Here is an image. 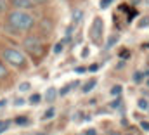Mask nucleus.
<instances>
[{
  "label": "nucleus",
  "mask_w": 149,
  "mask_h": 135,
  "mask_svg": "<svg viewBox=\"0 0 149 135\" xmlns=\"http://www.w3.org/2000/svg\"><path fill=\"white\" fill-rule=\"evenodd\" d=\"M37 24V19L33 14H30L28 10H19V9H14L7 14V26L12 28L14 31H21V33H26V31H31Z\"/></svg>",
  "instance_id": "f257e3e1"
},
{
  "label": "nucleus",
  "mask_w": 149,
  "mask_h": 135,
  "mask_svg": "<svg viewBox=\"0 0 149 135\" xmlns=\"http://www.w3.org/2000/svg\"><path fill=\"white\" fill-rule=\"evenodd\" d=\"M2 61H3L7 66L14 68V69H21V71L28 69V66H30L26 54H24L23 50L16 49V47H5V49L2 50Z\"/></svg>",
  "instance_id": "f03ea898"
},
{
  "label": "nucleus",
  "mask_w": 149,
  "mask_h": 135,
  "mask_svg": "<svg viewBox=\"0 0 149 135\" xmlns=\"http://www.w3.org/2000/svg\"><path fill=\"white\" fill-rule=\"evenodd\" d=\"M102 35H104V21H102V17H95L92 26H90V40H92V43L99 45L102 42Z\"/></svg>",
  "instance_id": "7ed1b4c3"
},
{
  "label": "nucleus",
  "mask_w": 149,
  "mask_h": 135,
  "mask_svg": "<svg viewBox=\"0 0 149 135\" xmlns=\"http://www.w3.org/2000/svg\"><path fill=\"white\" fill-rule=\"evenodd\" d=\"M23 49L28 50L30 54H42L43 45H42V42H40L38 36H28V38H24V42H23Z\"/></svg>",
  "instance_id": "20e7f679"
},
{
  "label": "nucleus",
  "mask_w": 149,
  "mask_h": 135,
  "mask_svg": "<svg viewBox=\"0 0 149 135\" xmlns=\"http://www.w3.org/2000/svg\"><path fill=\"white\" fill-rule=\"evenodd\" d=\"M38 3V0H10L12 9H19V10H30L35 9Z\"/></svg>",
  "instance_id": "39448f33"
},
{
  "label": "nucleus",
  "mask_w": 149,
  "mask_h": 135,
  "mask_svg": "<svg viewBox=\"0 0 149 135\" xmlns=\"http://www.w3.org/2000/svg\"><path fill=\"white\" fill-rule=\"evenodd\" d=\"M95 85H97V80H95V78H92L90 81H87V83L81 87V94H88V92H92V88H94Z\"/></svg>",
  "instance_id": "423d86ee"
},
{
  "label": "nucleus",
  "mask_w": 149,
  "mask_h": 135,
  "mask_svg": "<svg viewBox=\"0 0 149 135\" xmlns=\"http://www.w3.org/2000/svg\"><path fill=\"white\" fill-rule=\"evenodd\" d=\"M56 97H57V90H56V88H49V90H47V94H45V101L52 102Z\"/></svg>",
  "instance_id": "0eeeda50"
},
{
  "label": "nucleus",
  "mask_w": 149,
  "mask_h": 135,
  "mask_svg": "<svg viewBox=\"0 0 149 135\" xmlns=\"http://www.w3.org/2000/svg\"><path fill=\"white\" fill-rule=\"evenodd\" d=\"M81 19H83V10H81V9H76V10L73 12V23L78 24Z\"/></svg>",
  "instance_id": "6e6552de"
},
{
  "label": "nucleus",
  "mask_w": 149,
  "mask_h": 135,
  "mask_svg": "<svg viewBox=\"0 0 149 135\" xmlns=\"http://www.w3.org/2000/svg\"><path fill=\"white\" fill-rule=\"evenodd\" d=\"M7 74H9V71H7V64H5L3 61H0V80L5 78Z\"/></svg>",
  "instance_id": "1a4fd4ad"
},
{
  "label": "nucleus",
  "mask_w": 149,
  "mask_h": 135,
  "mask_svg": "<svg viewBox=\"0 0 149 135\" xmlns=\"http://www.w3.org/2000/svg\"><path fill=\"white\" fill-rule=\"evenodd\" d=\"M9 10V2L7 0H0V14H5Z\"/></svg>",
  "instance_id": "9d476101"
},
{
  "label": "nucleus",
  "mask_w": 149,
  "mask_h": 135,
  "mask_svg": "<svg viewBox=\"0 0 149 135\" xmlns=\"http://www.w3.org/2000/svg\"><path fill=\"white\" fill-rule=\"evenodd\" d=\"M142 78H146V74H144L142 71H137V73L134 74V81H135V83H141V81H142Z\"/></svg>",
  "instance_id": "9b49d317"
},
{
  "label": "nucleus",
  "mask_w": 149,
  "mask_h": 135,
  "mask_svg": "<svg viewBox=\"0 0 149 135\" xmlns=\"http://www.w3.org/2000/svg\"><path fill=\"white\" fill-rule=\"evenodd\" d=\"M17 88H19V92H28V90L31 88V85H30L28 81H23V83H19V87H17Z\"/></svg>",
  "instance_id": "f8f14e48"
},
{
  "label": "nucleus",
  "mask_w": 149,
  "mask_h": 135,
  "mask_svg": "<svg viewBox=\"0 0 149 135\" xmlns=\"http://www.w3.org/2000/svg\"><path fill=\"white\" fill-rule=\"evenodd\" d=\"M16 123H17V125H30V120H28L26 116H17V118H16Z\"/></svg>",
  "instance_id": "ddd939ff"
},
{
  "label": "nucleus",
  "mask_w": 149,
  "mask_h": 135,
  "mask_svg": "<svg viewBox=\"0 0 149 135\" xmlns=\"http://www.w3.org/2000/svg\"><path fill=\"white\" fill-rule=\"evenodd\" d=\"M73 87H76V81H74V83H70V85H66L64 88H61V90H59V94H61V95H66V94H68V90H71Z\"/></svg>",
  "instance_id": "4468645a"
},
{
  "label": "nucleus",
  "mask_w": 149,
  "mask_h": 135,
  "mask_svg": "<svg viewBox=\"0 0 149 135\" xmlns=\"http://www.w3.org/2000/svg\"><path fill=\"white\" fill-rule=\"evenodd\" d=\"M63 49H64V43H63V42L56 43V47H54V54H61V52H63Z\"/></svg>",
  "instance_id": "2eb2a0df"
},
{
  "label": "nucleus",
  "mask_w": 149,
  "mask_h": 135,
  "mask_svg": "<svg viewBox=\"0 0 149 135\" xmlns=\"http://www.w3.org/2000/svg\"><path fill=\"white\" fill-rule=\"evenodd\" d=\"M113 2H114V0H101V2H99V5H101V9H106L108 5H111Z\"/></svg>",
  "instance_id": "dca6fc26"
},
{
  "label": "nucleus",
  "mask_w": 149,
  "mask_h": 135,
  "mask_svg": "<svg viewBox=\"0 0 149 135\" xmlns=\"http://www.w3.org/2000/svg\"><path fill=\"white\" fill-rule=\"evenodd\" d=\"M120 92H121V85H114V87L111 88L113 95H120Z\"/></svg>",
  "instance_id": "f3484780"
},
{
  "label": "nucleus",
  "mask_w": 149,
  "mask_h": 135,
  "mask_svg": "<svg viewBox=\"0 0 149 135\" xmlns=\"http://www.w3.org/2000/svg\"><path fill=\"white\" fill-rule=\"evenodd\" d=\"M40 99H42V97H40L38 94H33V95L30 97V102H31V104H38V102H40Z\"/></svg>",
  "instance_id": "a211bd4d"
},
{
  "label": "nucleus",
  "mask_w": 149,
  "mask_h": 135,
  "mask_svg": "<svg viewBox=\"0 0 149 135\" xmlns=\"http://www.w3.org/2000/svg\"><path fill=\"white\" fill-rule=\"evenodd\" d=\"M148 107L149 106H148V101H146V99H141V101H139V109H144V111H146Z\"/></svg>",
  "instance_id": "6ab92c4d"
},
{
  "label": "nucleus",
  "mask_w": 149,
  "mask_h": 135,
  "mask_svg": "<svg viewBox=\"0 0 149 135\" xmlns=\"http://www.w3.org/2000/svg\"><path fill=\"white\" fill-rule=\"evenodd\" d=\"M54 116V109H49L45 114H43V120H49V118H52Z\"/></svg>",
  "instance_id": "aec40b11"
},
{
  "label": "nucleus",
  "mask_w": 149,
  "mask_h": 135,
  "mask_svg": "<svg viewBox=\"0 0 149 135\" xmlns=\"http://www.w3.org/2000/svg\"><path fill=\"white\" fill-rule=\"evenodd\" d=\"M83 135H97V132H95L94 128H90V130H87V132H83Z\"/></svg>",
  "instance_id": "412c9836"
},
{
  "label": "nucleus",
  "mask_w": 149,
  "mask_h": 135,
  "mask_svg": "<svg viewBox=\"0 0 149 135\" xmlns=\"http://www.w3.org/2000/svg\"><path fill=\"white\" fill-rule=\"evenodd\" d=\"M24 104V99H16L14 101V106H23Z\"/></svg>",
  "instance_id": "4be33fe9"
},
{
  "label": "nucleus",
  "mask_w": 149,
  "mask_h": 135,
  "mask_svg": "<svg viewBox=\"0 0 149 135\" xmlns=\"http://www.w3.org/2000/svg\"><path fill=\"white\" fill-rule=\"evenodd\" d=\"M5 106H7V99H2V101H0V109L5 107Z\"/></svg>",
  "instance_id": "5701e85b"
},
{
  "label": "nucleus",
  "mask_w": 149,
  "mask_h": 135,
  "mask_svg": "<svg viewBox=\"0 0 149 135\" xmlns=\"http://www.w3.org/2000/svg\"><path fill=\"white\" fill-rule=\"evenodd\" d=\"M142 128H146V130H149V123H142Z\"/></svg>",
  "instance_id": "b1692460"
},
{
  "label": "nucleus",
  "mask_w": 149,
  "mask_h": 135,
  "mask_svg": "<svg viewBox=\"0 0 149 135\" xmlns=\"http://www.w3.org/2000/svg\"><path fill=\"white\" fill-rule=\"evenodd\" d=\"M109 135H121V134H120V132H111Z\"/></svg>",
  "instance_id": "393cba45"
},
{
  "label": "nucleus",
  "mask_w": 149,
  "mask_h": 135,
  "mask_svg": "<svg viewBox=\"0 0 149 135\" xmlns=\"http://www.w3.org/2000/svg\"><path fill=\"white\" fill-rule=\"evenodd\" d=\"M144 3H146V5H149V0H144Z\"/></svg>",
  "instance_id": "a878e982"
},
{
  "label": "nucleus",
  "mask_w": 149,
  "mask_h": 135,
  "mask_svg": "<svg viewBox=\"0 0 149 135\" xmlns=\"http://www.w3.org/2000/svg\"><path fill=\"white\" fill-rule=\"evenodd\" d=\"M148 87H149V80H148Z\"/></svg>",
  "instance_id": "bb28decb"
},
{
  "label": "nucleus",
  "mask_w": 149,
  "mask_h": 135,
  "mask_svg": "<svg viewBox=\"0 0 149 135\" xmlns=\"http://www.w3.org/2000/svg\"><path fill=\"white\" fill-rule=\"evenodd\" d=\"M127 135H132V134H127Z\"/></svg>",
  "instance_id": "cd10ccee"
}]
</instances>
